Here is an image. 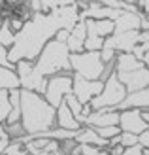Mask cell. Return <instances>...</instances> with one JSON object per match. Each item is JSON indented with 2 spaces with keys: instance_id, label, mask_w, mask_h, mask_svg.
<instances>
[{
  "instance_id": "6da1fadb",
  "label": "cell",
  "mask_w": 149,
  "mask_h": 155,
  "mask_svg": "<svg viewBox=\"0 0 149 155\" xmlns=\"http://www.w3.org/2000/svg\"><path fill=\"white\" fill-rule=\"evenodd\" d=\"M81 21L79 6H64L53 12H38L32 19L25 23L23 30L15 38L13 48L10 49V63L15 66L19 61H34L40 57L42 49L47 45L55 34L62 28L72 30Z\"/></svg>"
},
{
  "instance_id": "7a4b0ae2",
  "label": "cell",
  "mask_w": 149,
  "mask_h": 155,
  "mask_svg": "<svg viewBox=\"0 0 149 155\" xmlns=\"http://www.w3.org/2000/svg\"><path fill=\"white\" fill-rule=\"evenodd\" d=\"M21 123L27 136L49 130L57 127V108H53L40 93L21 89Z\"/></svg>"
},
{
  "instance_id": "3957f363",
  "label": "cell",
  "mask_w": 149,
  "mask_h": 155,
  "mask_svg": "<svg viewBox=\"0 0 149 155\" xmlns=\"http://www.w3.org/2000/svg\"><path fill=\"white\" fill-rule=\"evenodd\" d=\"M70 49L66 44L53 40L42 49L40 57L36 59V72H40L45 78H51L60 72H72V64H70Z\"/></svg>"
},
{
  "instance_id": "277c9868",
  "label": "cell",
  "mask_w": 149,
  "mask_h": 155,
  "mask_svg": "<svg viewBox=\"0 0 149 155\" xmlns=\"http://www.w3.org/2000/svg\"><path fill=\"white\" fill-rule=\"evenodd\" d=\"M128 91L127 87L121 83L117 72L109 78L108 81H104V89L98 97H95L91 100V108L92 110H104V108H109V110H119V106L125 102Z\"/></svg>"
},
{
  "instance_id": "5b68a950",
  "label": "cell",
  "mask_w": 149,
  "mask_h": 155,
  "mask_svg": "<svg viewBox=\"0 0 149 155\" xmlns=\"http://www.w3.org/2000/svg\"><path fill=\"white\" fill-rule=\"evenodd\" d=\"M70 64L76 76H81L85 80H100L104 72V61L100 57V51H83V53H72Z\"/></svg>"
},
{
  "instance_id": "8992f818",
  "label": "cell",
  "mask_w": 149,
  "mask_h": 155,
  "mask_svg": "<svg viewBox=\"0 0 149 155\" xmlns=\"http://www.w3.org/2000/svg\"><path fill=\"white\" fill-rule=\"evenodd\" d=\"M74 91V72H60L55 74L47 80V89H45V98L53 108H59L68 95Z\"/></svg>"
},
{
  "instance_id": "52a82bcc",
  "label": "cell",
  "mask_w": 149,
  "mask_h": 155,
  "mask_svg": "<svg viewBox=\"0 0 149 155\" xmlns=\"http://www.w3.org/2000/svg\"><path fill=\"white\" fill-rule=\"evenodd\" d=\"M102 89H104V81L100 80H85L81 76L74 74V97L79 100L81 104H91V100L98 97Z\"/></svg>"
},
{
  "instance_id": "ba28073f",
  "label": "cell",
  "mask_w": 149,
  "mask_h": 155,
  "mask_svg": "<svg viewBox=\"0 0 149 155\" xmlns=\"http://www.w3.org/2000/svg\"><path fill=\"white\" fill-rule=\"evenodd\" d=\"M106 45L113 48L117 53H134V49L140 45V30H130V32H121L106 38Z\"/></svg>"
},
{
  "instance_id": "9c48e42d",
  "label": "cell",
  "mask_w": 149,
  "mask_h": 155,
  "mask_svg": "<svg viewBox=\"0 0 149 155\" xmlns=\"http://www.w3.org/2000/svg\"><path fill=\"white\" fill-rule=\"evenodd\" d=\"M119 127L123 133H132V134H142L149 125L142 117V110H119Z\"/></svg>"
},
{
  "instance_id": "30bf717a",
  "label": "cell",
  "mask_w": 149,
  "mask_h": 155,
  "mask_svg": "<svg viewBox=\"0 0 149 155\" xmlns=\"http://www.w3.org/2000/svg\"><path fill=\"white\" fill-rule=\"evenodd\" d=\"M117 76H119L121 83L127 87L128 93L149 87V68H145V66L138 68V70H132V72H121Z\"/></svg>"
},
{
  "instance_id": "8fae6325",
  "label": "cell",
  "mask_w": 149,
  "mask_h": 155,
  "mask_svg": "<svg viewBox=\"0 0 149 155\" xmlns=\"http://www.w3.org/2000/svg\"><path fill=\"white\" fill-rule=\"evenodd\" d=\"M121 13H123V10H113V8L102 6L96 0H91L89 6L85 10H81V19H95V21L112 19V21H115Z\"/></svg>"
},
{
  "instance_id": "7c38bea8",
  "label": "cell",
  "mask_w": 149,
  "mask_h": 155,
  "mask_svg": "<svg viewBox=\"0 0 149 155\" xmlns=\"http://www.w3.org/2000/svg\"><path fill=\"white\" fill-rule=\"evenodd\" d=\"M119 110H109V108H104V110H92V114L87 117L85 125L87 127H115L119 125Z\"/></svg>"
},
{
  "instance_id": "4fadbf2b",
  "label": "cell",
  "mask_w": 149,
  "mask_h": 155,
  "mask_svg": "<svg viewBox=\"0 0 149 155\" xmlns=\"http://www.w3.org/2000/svg\"><path fill=\"white\" fill-rule=\"evenodd\" d=\"M85 40H87V21L81 19L70 30V38L66 42L70 53H83L85 51Z\"/></svg>"
},
{
  "instance_id": "5bb4252c",
  "label": "cell",
  "mask_w": 149,
  "mask_h": 155,
  "mask_svg": "<svg viewBox=\"0 0 149 155\" xmlns=\"http://www.w3.org/2000/svg\"><path fill=\"white\" fill-rule=\"evenodd\" d=\"M142 15L144 13L123 12L119 17L115 19V34L130 32V30H140V28H142Z\"/></svg>"
},
{
  "instance_id": "9a60e30c",
  "label": "cell",
  "mask_w": 149,
  "mask_h": 155,
  "mask_svg": "<svg viewBox=\"0 0 149 155\" xmlns=\"http://www.w3.org/2000/svg\"><path fill=\"white\" fill-rule=\"evenodd\" d=\"M145 108H149V87L128 93L119 110H145Z\"/></svg>"
},
{
  "instance_id": "2e32d148",
  "label": "cell",
  "mask_w": 149,
  "mask_h": 155,
  "mask_svg": "<svg viewBox=\"0 0 149 155\" xmlns=\"http://www.w3.org/2000/svg\"><path fill=\"white\" fill-rule=\"evenodd\" d=\"M76 142L77 144H91V146H96V148H102V150L109 148V142L104 140V138L96 133V129L95 127H87V125H83L81 130L77 133Z\"/></svg>"
},
{
  "instance_id": "e0dca14e",
  "label": "cell",
  "mask_w": 149,
  "mask_h": 155,
  "mask_svg": "<svg viewBox=\"0 0 149 155\" xmlns=\"http://www.w3.org/2000/svg\"><path fill=\"white\" fill-rule=\"evenodd\" d=\"M47 80H49V78H45L40 72H36V66H34V70L30 72L28 76L21 78V89H27V91H34V93H40V95H45V89H47Z\"/></svg>"
},
{
  "instance_id": "ac0fdd59",
  "label": "cell",
  "mask_w": 149,
  "mask_h": 155,
  "mask_svg": "<svg viewBox=\"0 0 149 155\" xmlns=\"http://www.w3.org/2000/svg\"><path fill=\"white\" fill-rule=\"evenodd\" d=\"M57 127L59 129H66V130H81V123L76 119V115L70 112V108L66 102H62L57 108Z\"/></svg>"
},
{
  "instance_id": "d6986e66",
  "label": "cell",
  "mask_w": 149,
  "mask_h": 155,
  "mask_svg": "<svg viewBox=\"0 0 149 155\" xmlns=\"http://www.w3.org/2000/svg\"><path fill=\"white\" fill-rule=\"evenodd\" d=\"M138 68H144V63L140 61L134 53H119L115 59V72H132L138 70Z\"/></svg>"
},
{
  "instance_id": "ffe728a7",
  "label": "cell",
  "mask_w": 149,
  "mask_h": 155,
  "mask_svg": "<svg viewBox=\"0 0 149 155\" xmlns=\"http://www.w3.org/2000/svg\"><path fill=\"white\" fill-rule=\"evenodd\" d=\"M85 21H87V32H95L102 38H109L115 34V21L112 19H102V21L85 19Z\"/></svg>"
},
{
  "instance_id": "44dd1931",
  "label": "cell",
  "mask_w": 149,
  "mask_h": 155,
  "mask_svg": "<svg viewBox=\"0 0 149 155\" xmlns=\"http://www.w3.org/2000/svg\"><path fill=\"white\" fill-rule=\"evenodd\" d=\"M0 89H8V91L21 89V80L13 68H6L0 64Z\"/></svg>"
},
{
  "instance_id": "7402d4cb",
  "label": "cell",
  "mask_w": 149,
  "mask_h": 155,
  "mask_svg": "<svg viewBox=\"0 0 149 155\" xmlns=\"http://www.w3.org/2000/svg\"><path fill=\"white\" fill-rule=\"evenodd\" d=\"M15 38H17V34L11 30L8 19H0V44H2L6 49H11L13 44H15Z\"/></svg>"
},
{
  "instance_id": "603a6c76",
  "label": "cell",
  "mask_w": 149,
  "mask_h": 155,
  "mask_svg": "<svg viewBox=\"0 0 149 155\" xmlns=\"http://www.w3.org/2000/svg\"><path fill=\"white\" fill-rule=\"evenodd\" d=\"M64 102L68 104L70 112H72V114L76 115V119L79 121L81 125H85V121H87V117H85V104H81L79 100H77V98L74 97V93H72V95H68V97L64 98Z\"/></svg>"
},
{
  "instance_id": "cb8c5ba5",
  "label": "cell",
  "mask_w": 149,
  "mask_h": 155,
  "mask_svg": "<svg viewBox=\"0 0 149 155\" xmlns=\"http://www.w3.org/2000/svg\"><path fill=\"white\" fill-rule=\"evenodd\" d=\"M11 114V100H10V91L8 89H0V123H4Z\"/></svg>"
},
{
  "instance_id": "d4e9b609",
  "label": "cell",
  "mask_w": 149,
  "mask_h": 155,
  "mask_svg": "<svg viewBox=\"0 0 149 155\" xmlns=\"http://www.w3.org/2000/svg\"><path fill=\"white\" fill-rule=\"evenodd\" d=\"M106 38H102L95 32H87V40H85V51H100L104 48Z\"/></svg>"
},
{
  "instance_id": "484cf974",
  "label": "cell",
  "mask_w": 149,
  "mask_h": 155,
  "mask_svg": "<svg viewBox=\"0 0 149 155\" xmlns=\"http://www.w3.org/2000/svg\"><path fill=\"white\" fill-rule=\"evenodd\" d=\"M40 2H42V12H53L64 6H74L77 4V0H40Z\"/></svg>"
},
{
  "instance_id": "4316f807",
  "label": "cell",
  "mask_w": 149,
  "mask_h": 155,
  "mask_svg": "<svg viewBox=\"0 0 149 155\" xmlns=\"http://www.w3.org/2000/svg\"><path fill=\"white\" fill-rule=\"evenodd\" d=\"M6 130H8V134H10L11 140H23V138L27 136V130L25 127H23V123H11V125H6Z\"/></svg>"
},
{
  "instance_id": "83f0119b",
  "label": "cell",
  "mask_w": 149,
  "mask_h": 155,
  "mask_svg": "<svg viewBox=\"0 0 149 155\" xmlns=\"http://www.w3.org/2000/svg\"><path fill=\"white\" fill-rule=\"evenodd\" d=\"M96 129V133L104 138V140H112V138H115V136H119L123 130H121V127L119 125H115V127H95Z\"/></svg>"
},
{
  "instance_id": "f1b7e54d",
  "label": "cell",
  "mask_w": 149,
  "mask_h": 155,
  "mask_svg": "<svg viewBox=\"0 0 149 155\" xmlns=\"http://www.w3.org/2000/svg\"><path fill=\"white\" fill-rule=\"evenodd\" d=\"M34 66H36L34 61H19V63L15 64V72H17L19 80H21V78H25V76H28L30 72L34 70Z\"/></svg>"
},
{
  "instance_id": "f546056e",
  "label": "cell",
  "mask_w": 149,
  "mask_h": 155,
  "mask_svg": "<svg viewBox=\"0 0 149 155\" xmlns=\"http://www.w3.org/2000/svg\"><path fill=\"white\" fill-rule=\"evenodd\" d=\"M2 155H28V153H27V150H25V146H23L21 140H11L10 148H8L6 153H2Z\"/></svg>"
},
{
  "instance_id": "4dcf8cb0",
  "label": "cell",
  "mask_w": 149,
  "mask_h": 155,
  "mask_svg": "<svg viewBox=\"0 0 149 155\" xmlns=\"http://www.w3.org/2000/svg\"><path fill=\"white\" fill-rule=\"evenodd\" d=\"M10 144H11V138H10V134H8V130H6V125L0 123V155L6 153V150L10 148Z\"/></svg>"
},
{
  "instance_id": "1f68e13d",
  "label": "cell",
  "mask_w": 149,
  "mask_h": 155,
  "mask_svg": "<svg viewBox=\"0 0 149 155\" xmlns=\"http://www.w3.org/2000/svg\"><path fill=\"white\" fill-rule=\"evenodd\" d=\"M117 55H119V53H117L113 48H109V45H106V44H104V48L100 49V57H102V61H104V64H108V63H113V61L117 59Z\"/></svg>"
},
{
  "instance_id": "d6a6232c",
  "label": "cell",
  "mask_w": 149,
  "mask_h": 155,
  "mask_svg": "<svg viewBox=\"0 0 149 155\" xmlns=\"http://www.w3.org/2000/svg\"><path fill=\"white\" fill-rule=\"evenodd\" d=\"M138 144H140L138 134H132V133H121V146H123V148H132V146H138Z\"/></svg>"
},
{
  "instance_id": "836d02e7",
  "label": "cell",
  "mask_w": 149,
  "mask_h": 155,
  "mask_svg": "<svg viewBox=\"0 0 149 155\" xmlns=\"http://www.w3.org/2000/svg\"><path fill=\"white\" fill-rule=\"evenodd\" d=\"M102 6H108V8H113V10H127L128 4H125V0H96Z\"/></svg>"
},
{
  "instance_id": "e575fe53",
  "label": "cell",
  "mask_w": 149,
  "mask_h": 155,
  "mask_svg": "<svg viewBox=\"0 0 149 155\" xmlns=\"http://www.w3.org/2000/svg\"><path fill=\"white\" fill-rule=\"evenodd\" d=\"M8 23H10V27H11V30L15 34H19L23 30V27H25V21H23L21 17H17V15H11V17L8 19Z\"/></svg>"
},
{
  "instance_id": "d590c367",
  "label": "cell",
  "mask_w": 149,
  "mask_h": 155,
  "mask_svg": "<svg viewBox=\"0 0 149 155\" xmlns=\"http://www.w3.org/2000/svg\"><path fill=\"white\" fill-rule=\"evenodd\" d=\"M121 155H144V148L142 146H132V148H125V151Z\"/></svg>"
},
{
  "instance_id": "8d00e7d4",
  "label": "cell",
  "mask_w": 149,
  "mask_h": 155,
  "mask_svg": "<svg viewBox=\"0 0 149 155\" xmlns=\"http://www.w3.org/2000/svg\"><path fill=\"white\" fill-rule=\"evenodd\" d=\"M68 38H70V30H68V28H62V30H59V32L55 34V40H57V42H62V44H66Z\"/></svg>"
},
{
  "instance_id": "74e56055",
  "label": "cell",
  "mask_w": 149,
  "mask_h": 155,
  "mask_svg": "<svg viewBox=\"0 0 149 155\" xmlns=\"http://www.w3.org/2000/svg\"><path fill=\"white\" fill-rule=\"evenodd\" d=\"M138 138H140V146H142L144 150H147V148H149V129H145Z\"/></svg>"
},
{
  "instance_id": "f35d334b",
  "label": "cell",
  "mask_w": 149,
  "mask_h": 155,
  "mask_svg": "<svg viewBox=\"0 0 149 155\" xmlns=\"http://www.w3.org/2000/svg\"><path fill=\"white\" fill-rule=\"evenodd\" d=\"M108 151H109V155H121V153L125 151V148H123L121 144H119V146H109Z\"/></svg>"
},
{
  "instance_id": "ab89813d",
  "label": "cell",
  "mask_w": 149,
  "mask_h": 155,
  "mask_svg": "<svg viewBox=\"0 0 149 155\" xmlns=\"http://www.w3.org/2000/svg\"><path fill=\"white\" fill-rule=\"evenodd\" d=\"M138 8L142 10V13L149 15V0H138Z\"/></svg>"
},
{
  "instance_id": "60d3db41",
  "label": "cell",
  "mask_w": 149,
  "mask_h": 155,
  "mask_svg": "<svg viewBox=\"0 0 149 155\" xmlns=\"http://www.w3.org/2000/svg\"><path fill=\"white\" fill-rule=\"evenodd\" d=\"M144 42H149V30H142L140 32V44H144Z\"/></svg>"
},
{
  "instance_id": "b9f144b4",
  "label": "cell",
  "mask_w": 149,
  "mask_h": 155,
  "mask_svg": "<svg viewBox=\"0 0 149 155\" xmlns=\"http://www.w3.org/2000/svg\"><path fill=\"white\" fill-rule=\"evenodd\" d=\"M142 117H144V121L149 125V108H145V110H142Z\"/></svg>"
},
{
  "instance_id": "7bdbcfd3",
  "label": "cell",
  "mask_w": 149,
  "mask_h": 155,
  "mask_svg": "<svg viewBox=\"0 0 149 155\" xmlns=\"http://www.w3.org/2000/svg\"><path fill=\"white\" fill-rule=\"evenodd\" d=\"M23 0H6V4L8 6H17V4H21Z\"/></svg>"
},
{
  "instance_id": "ee69618b",
  "label": "cell",
  "mask_w": 149,
  "mask_h": 155,
  "mask_svg": "<svg viewBox=\"0 0 149 155\" xmlns=\"http://www.w3.org/2000/svg\"><path fill=\"white\" fill-rule=\"evenodd\" d=\"M125 4H130V6H138V0H125Z\"/></svg>"
},
{
  "instance_id": "f6af8a7d",
  "label": "cell",
  "mask_w": 149,
  "mask_h": 155,
  "mask_svg": "<svg viewBox=\"0 0 149 155\" xmlns=\"http://www.w3.org/2000/svg\"><path fill=\"white\" fill-rule=\"evenodd\" d=\"M49 155H60V151H55V153H49Z\"/></svg>"
},
{
  "instance_id": "bcb514c9",
  "label": "cell",
  "mask_w": 149,
  "mask_h": 155,
  "mask_svg": "<svg viewBox=\"0 0 149 155\" xmlns=\"http://www.w3.org/2000/svg\"><path fill=\"white\" fill-rule=\"evenodd\" d=\"M60 155H62V153H60Z\"/></svg>"
}]
</instances>
